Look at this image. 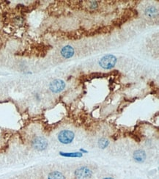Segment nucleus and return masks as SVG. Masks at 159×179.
<instances>
[{
	"label": "nucleus",
	"mask_w": 159,
	"mask_h": 179,
	"mask_svg": "<svg viewBox=\"0 0 159 179\" xmlns=\"http://www.w3.org/2000/svg\"><path fill=\"white\" fill-rule=\"evenodd\" d=\"M117 63V58L114 55H108L103 57L99 62L100 66L104 69H111Z\"/></svg>",
	"instance_id": "1"
},
{
	"label": "nucleus",
	"mask_w": 159,
	"mask_h": 179,
	"mask_svg": "<svg viewBox=\"0 0 159 179\" xmlns=\"http://www.w3.org/2000/svg\"><path fill=\"white\" fill-rule=\"evenodd\" d=\"M75 135L74 133L69 130L61 131L58 134V140L62 144H70L73 140Z\"/></svg>",
	"instance_id": "2"
},
{
	"label": "nucleus",
	"mask_w": 159,
	"mask_h": 179,
	"mask_svg": "<svg viewBox=\"0 0 159 179\" xmlns=\"http://www.w3.org/2000/svg\"><path fill=\"white\" fill-rule=\"evenodd\" d=\"M74 175L76 179H90L92 178V172L87 167H82L76 170Z\"/></svg>",
	"instance_id": "3"
},
{
	"label": "nucleus",
	"mask_w": 159,
	"mask_h": 179,
	"mask_svg": "<svg viewBox=\"0 0 159 179\" xmlns=\"http://www.w3.org/2000/svg\"><path fill=\"white\" fill-rule=\"evenodd\" d=\"M33 146L35 150L44 151L48 147V141L45 138L42 137H38L33 140Z\"/></svg>",
	"instance_id": "4"
},
{
	"label": "nucleus",
	"mask_w": 159,
	"mask_h": 179,
	"mask_svg": "<svg viewBox=\"0 0 159 179\" xmlns=\"http://www.w3.org/2000/svg\"><path fill=\"white\" fill-rule=\"evenodd\" d=\"M65 87V83L63 80L61 79H55L51 82L49 85V89L51 92L58 93L62 92Z\"/></svg>",
	"instance_id": "5"
},
{
	"label": "nucleus",
	"mask_w": 159,
	"mask_h": 179,
	"mask_svg": "<svg viewBox=\"0 0 159 179\" xmlns=\"http://www.w3.org/2000/svg\"><path fill=\"white\" fill-rule=\"evenodd\" d=\"M133 159L136 162L142 163L144 162L146 159V153L143 150H136L133 153Z\"/></svg>",
	"instance_id": "6"
},
{
	"label": "nucleus",
	"mask_w": 159,
	"mask_h": 179,
	"mask_svg": "<svg viewBox=\"0 0 159 179\" xmlns=\"http://www.w3.org/2000/svg\"><path fill=\"white\" fill-rule=\"evenodd\" d=\"M61 55L64 58L68 59L73 56L74 49L70 46H65L61 50Z\"/></svg>",
	"instance_id": "7"
},
{
	"label": "nucleus",
	"mask_w": 159,
	"mask_h": 179,
	"mask_svg": "<svg viewBox=\"0 0 159 179\" xmlns=\"http://www.w3.org/2000/svg\"><path fill=\"white\" fill-rule=\"evenodd\" d=\"M145 13H146V15L148 16L153 17L158 14V10H157V8H155V7L150 6L148 7V8L145 10Z\"/></svg>",
	"instance_id": "8"
},
{
	"label": "nucleus",
	"mask_w": 159,
	"mask_h": 179,
	"mask_svg": "<svg viewBox=\"0 0 159 179\" xmlns=\"http://www.w3.org/2000/svg\"><path fill=\"white\" fill-rule=\"evenodd\" d=\"M48 179H65V178L63 175V174L61 173L60 172L55 171L49 173Z\"/></svg>",
	"instance_id": "9"
},
{
	"label": "nucleus",
	"mask_w": 159,
	"mask_h": 179,
	"mask_svg": "<svg viewBox=\"0 0 159 179\" xmlns=\"http://www.w3.org/2000/svg\"><path fill=\"white\" fill-rule=\"evenodd\" d=\"M109 140L105 139V138H101V139L99 140L98 141V146L99 148H101V149H104L106 147L109 146Z\"/></svg>",
	"instance_id": "10"
},
{
	"label": "nucleus",
	"mask_w": 159,
	"mask_h": 179,
	"mask_svg": "<svg viewBox=\"0 0 159 179\" xmlns=\"http://www.w3.org/2000/svg\"><path fill=\"white\" fill-rule=\"evenodd\" d=\"M61 154L64 155L65 156H73V157H79L82 156V153H61Z\"/></svg>",
	"instance_id": "11"
},
{
	"label": "nucleus",
	"mask_w": 159,
	"mask_h": 179,
	"mask_svg": "<svg viewBox=\"0 0 159 179\" xmlns=\"http://www.w3.org/2000/svg\"><path fill=\"white\" fill-rule=\"evenodd\" d=\"M104 179H114L113 178H105Z\"/></svg>",
	"instance_id": "12"
}]
</instances>
